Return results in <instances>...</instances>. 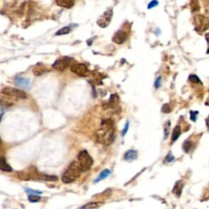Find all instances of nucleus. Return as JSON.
Here are the masks:
<instances>
[{"label":"nucleus","instance_id":"1","mask_svg":"<svg viewBox=\"0 0 209 209\" xmlns=\"http://www.w3.org/2000/svg\"><path fill=\"white\" fill-rule=\"evenodd\" d=\"M96 141L102 145L112 144L115 139V132L111 119H106L101 122V128L96 132Z\"/></svg>","mask_w":209,"mask_h":209},{"label":"nucleus","instance_id":"2","mask_svg":"<svg viewBox=\"0 0 209 209\" xmlns=\"http://www.w3.org/2000/svg\"><path fill=\"white\" fill-rule=\"evenodd\" d=\"M82 171H82L79 162L73 161L69 165L67 169L63 173L61 180L64 183H66V184L72 183L79 178Z\"/></svg>","mask_w":209,"mask_h":209},{"label":"nucleus","instance_id":"3","mask_svg":"<svg viewBox=\"0 0 209 209\" xmlns=\"http://www.w3.org/2000/svg\"><path fill=\"white\" fill-rule=\"evenodd\" d=\"M77 158L83 171H88L92 168L93 164V159L87 150H81L79 153Z\"/></svg>","mask_w":209,"mask_h":209},{"label":"nucleus","instance_id":"4","mask_svg":"<svg viewBox=\"0 0 209 209\" xmlns=\"http://www.w3.org/2000/svg\"><path fill=\"white\" fill-rule=\"evenodd\" d=\"M195 30L199 33L205 32L209 29V18L204 15H197L194 18Z\"/></svg>","mask_w":209,"mask_h":209},{"label":"nucleus","instance_id":"5","mask_svg":"<svg viewBox=\"0 0 209 209\" xmlns=\"http://www.w3.org/2000/svg\"><path fill=\"white\" fill-rule=\"evenodd\" d=\"M2 93L3 95L11 96V97H15L16 99L24 100L27 98V94L24 93V91L17 89V88H13V87H4L2 90Z\"/></svg>","mask_w":209,"mask_h":209},{"label":"nucleus","instance_id":"6","mask_svg":"<svg viewBox=\"0 0 209 209\" xmlns=\"http://www.w3.org/2000/svg\"><path fill=\"white\" fill-rule=\"evenodd\" d=\"M71 71L80 77H87L89 75L90 71L87 68V66L85 64L82 63H76L73 64L70 68Z\"/></svg>","mask_w":209,"mask_h":209},{"label":"nucleus","instance_id":"7","mask_svg":"<svg viewBox=\"0 0 209 209\" xmlns=\"http://www.w3.org/2000/svg\"><path fill=\"white\" fill-rule=\"evenodd\" d=\"M112 16H113V10L112 9H109L106 12H104L99 18H98L97 24L101 28H106L108 26L112 20Z\"/></svg>","mask_w":209,"mask_h":209},{"label":"nucleus","instance_id":"8","mask_svg":"<svg viewBox=\"0 0 209 209\" xmlns=\"http://www.w3.org/2000/svg\"><path fill=\"white\" fill-rule=\"evenodd\" d=\"M71 61H72V58L68 57H60L59 59H57L52 65V67L57 70L63 71L65 69L68 67L70 65Z\"/></svg>","mask_w":209,"mask_h":209},{"label":"nucleus","instance_id":"9","mask_svg":"<svg viewBox=\"0 0 209 209\" xmlns=\"http://www.w3.org/2000/svg\"><path fill=\"white\" fill-rule=\"evenodd\" d=\"M119 106V96L117 94H113L111 95L109 101H108V103L105 106V109H109L111 112H117L118 108Z\"/></svg>","mask_w":209,"mask_h":209},{"label":"nucleus","instance_id":"10","mask_svg":"<svg viewBox=\"0 0 209 209\" xmlns=\"http://www.w3.org/2000/svg\"><path fill=\"white\" fill-rule=\"evenodd\" d=\"M127 38H128V34L123 30H120L114 34L113 37V42L117 44H122L124 43Z\"/></svg>","mask_w":209,"mask_h":209},{"label":"nucleus","instance_id":"11","mask_svg":"<svg viewBox=\"0 0 209 209\" xmlns=\"http://www.w3.org/2000/svg\"><path fill=\"white\" fill-rule=\"evenodd\" d=\"M15 84L17 87H21L24 89H29L30 87V80L25 78H22V77L17 76L15 79Z\"/></svg>","mask_w":209,"mask_h":209},{"label":"nucleus","instance_id":"12","mask_svg":"<svg viewBox=\"0 0 209 209\" xmlns=\"http://www.w3.org/2000/svg\"><path fill=\"white\" fill-rule=\"evenodd\" d=\"M138 156L137 151L135 149H129L124 155V159L128 162H132V161L136 160Z\"/></svg>","mask_w":209,"mask_h":209},{"label":"nucleus","instance_id":"13","mask_svg":"<svg viewBox=\"0 0 209 209\" xmlns=\"http://www.w3.org/2000/svg\"><path fill=\"white\" fill-rule=\"evenodd\" d=\"M58 6L64 8H70L74 4V0H56Z\"/></svg>","mask_w":209,"mask_h":209},{"label":"nucleus","instance_id":"14","mask_svg":"<svg viewBox=\"0 0 209 209\" xmlns=\"http://www.w3.org/2000/svg\"><path fill=\"white\" fill-rule=\"evenodd\" d=\"M183 187H184V181H178L175 184V185H174L172 192H173V194H175L176 195L180 197L181 194Z\"/></svg>","mask_w":209,"mask_h":209},{"label":"nucleus","instance_id":"15","mask_svg":"<svg viewBox=\"0 0 209 209\" xmlns=\"http://www.w3.org/2000/svg\"><path fill=\"white\" fill-rule=\"evenodd\" d=\"M0 169L3 171H8V172L12 171V168H11V166L7 163V160L4 157H2L0 159Z\"/></svg>","mask_w":209,"mask_h":209},{"label":"nucleus","instance_id":"16","mask_svg":"<svg viewBox=\"0 0 209 209\" xmlns=\"http://www.w3.org/2000/svg\"><path fill=\"white\" fill-rule=\"evenodd\" d=\"M110 173H111V171H110L109 169H105V170H103V171H101V173L99 174V176L94 180V183H97V182H100L101 181H102V180L106 179V178H107V177L110 175Z\"/></svg>","mask_w":209,"mask_h":209},{"label":"nucleus","instance_id":"17","mask_svg":"<svg viewBox=\"0 0 209 209\" xmlns=\"http://www.w3.org/2000/svg\"><path fill=\"white\" fill-rule=\"evenodd\" d=\"M47 70V68L44 66V65H37L34 66V68L33 69V72H34V73L35 74V75H37V76H38V75H41V74H43V73H44Z\"/></svg>","mask_w":209,"mask_h":209},{"label":"nucleus","instance_id":"18","mask_svg":"<svg viewBox=\"0 0 209 209\" xmlns=\"http://www.w3.org/2000/svg\"><path fill=\"white\" fill-rule=\"evenodd\" d=\"M181 134V128L179 125L176 126L172 131V135H171V141H176L177 139L179 138V136Z\"/></svg>","mask_w":209,"mask_h":209},{"label":"nucleus","instance_id":"19","mask_svg":"<svg viewBox=\"0 0 209 209\" xmlns=\"http://www.w3.org/2000/svg\"><path fill=\"white\" fill-rule=\"evenodd\" d=\"M71 28L70 26H65V27L61 28L56 33V35H65V34H68L69 33H70Z\"/></svg>","mask_w":209,"mask_h":209},{"label":"nucleus","instance_id":"20","mask_svg":"<svg viewBox=\"0 0 209 209\" xmlns=\"http://www.w3.org/2000/svg\"><path fill=\"white\" fill-rule=\"evenodd\" d=\"M190 7H191V10H192V11H199L200 7H199L198 0H191V2H190Z\"/></svg>","mask_w":209,"mask_h":209},{"label":"nucleus","instance_id":"21","mask_svg":"<svg viewBox=\"0 0 209 209\" xmlns=\"http://www.w3.org/2000/svg\"><path fill=\"white\" fill-rule=\"evenodd\" d=\"M39 195H40V194H29V196H28V199H29V201L31 202V203H36V202L40 200L41 197Z\"/></svg>","mask_w":209,"mask_h":209},{"label":"nucleus","instance_id":"22","mask_svg":"<svg viewBox=\"0 0 209 209\" xmlns=\"http://www.w3.org/2000/svg\"><path fill=\"white\" fill-rule=\"evenodd\" d=\"M170 127H171V122H170V121H167L165 125H164V138L165 139L168 137Z\"/></svg>","mask_w":209,"mask_h":209},{"label":"nucleus","instance_id":"23","mask_svg":"<svg viewBox=\"0 0 209 209\" xmlns=\"http://www.w3.org/2000/svg\"><path fill=\"white\" fill-rule=\"evenodd\" d=\"M192 145H193V144H192L191 141H185L184 142V144H183V149L185 150V152L188 153L191 149V148H192Z\"/></svg>","mask_w":209,"mask_h":209},{"label":"nucleus","instance_id":"24","mask_svg":"<svg viewBox=\"0 0 209 209\" xmlns=\"http://www.w3.org/2000/svg\"><path fill=\"white\" fill-rule=\"evenodd\" d=\"M100 206H101V204H97V203H88L87 204L82 206L81 208H96V207H98Z\"/></svg>","mask_w":209,"mask_h":209},{"label":"nucleus","instance_id":"25","mask_svg":"<svg viewBox=\"0 0 209 209\" xmlns=\"http://www.w3.org/2000/svg\"><path fill=\"white\" fill-rule=\"evenodd\" d=\"M189 80H190L191 83H201V81L200 79H198V77L195 74H191L190 77H189Z\"/></svg>","mask_w":209,"mask_h":209},{"label":"nucleus","instance_id":"26","mask_svg":"<svg viewBox=\"0 0 209 209\" xmlns=\"http://www.w3.org/2000/svg\"><path fill=\"white\" fill-rule=\"evenodd\" d=\"M40 179L44 180V181H57V177L56 176H48V175H42L40 177Z\"/></svg>","mask_w":209,"mask_h":209},{"label":"nucleus","instance_id":"27","mask_svg":"<svg viewBox=\"0 0 209 209\" xmlns=\"http://www.w3.org/2000/svg\"><path fill=\"white\" fill-rule=\"evenodd\" d=\"M24 190H25V192H26L27 194H43V192H42V191H38V190H31V189H29V188H25V189H24Z\"/></svg>","mask_w":209,"mask_h":209},{"label":"nucleus","instance_id":"28","mask_svg":"<svg viewBox=\"0 0 209 209\" xmlns=\"http://www.w3.org/2000/svg\"><path fill=\"white\" fill-rule=\"evenodd\" d=\"M174 160V156L172 155H171V153H168V155L166 156V158L165 160H164V162L165 163H171V161Z\"/></svg>","mask_w":209,"mask_h":209},{"label":"nucleus","instance_id":"29","mask_svg":"<svg viewBox=\"0 0 209 209\" xmlns=\"http://www.w3.org/2000/svg\"><path fill=\"white\" fill-rule=\"evenodd\" d=\"M162 112H163V113H170L171 112V108H170L168 104L163 105V106L162 107Z\"/></svg>","mask_w":209,"mask_h":209},{"label":"nucleus","instance_id":"30","mask_svg":"<svg viewBox=\"0 0 209 209\" xmlns=\"http://www.w3.org/2000/svg\"><path fill=\"white\" fill-rule=\"evenodd\" d=\"M198 114V111H190V119L192 121L195 122L196 119H197V115Z\"/></svg>","mask_w":209,"mask_h":209},{"label":"nucleus","instance_id":"31","mask_svg":"<svg viewBox=\"0 0 209 209\" xmlns=\"http://www.w3.org/2000/svg\"><path fill=\"white\" fill-rule=\"evenodd\" d=\"M158 4V2L157 0H153V1H151V2L149 3V5H148V9L155 8Z\"/></svg>","mask_w":209,"mask_h":209},{"label":"nucleus","instance_id":"32","mask_svg":"<svg viewBox=\"0 0 209 209\" xmlns=\"http://www.w3.org/2000/svg\"><path fill=\"white\" fill-rule=\"evenodd\" d=\"M204 9H205V12L209 13V0H204Z\"/></svg>","mask_w":209,"mask_h":209},{"label":"nucleus","instance_id":"33","mask_svg":"<svg viewBox=\"0 0 209 209\" xmlns=\"http://www.w3.org/2000/svg\"><path fill=\"white\" fill-rule=\"evenodd\" d=\"M128 128H129V122H126V124H125V128H123V130H122V136H124L125 135H126V133L128 132Z\"/></svg>","mask_w":209,"mask_h":209},{"label":"nucleus","instance_id":"34","mask_svg":"<svg viewBox=\"0 0 209 209\" xmlns=\"http://www.w3.org/2000/svg\"><path fill=\"white\" fill-rule=\"evenodd\" d=\"M161 81H162V79L161 77H158V79L155 80V88H158V87L161 86Z\"/></svg>","mask_w":209,"mask_h":209},{"label":"nucleus","instance_id":"35","mask_svg":"<svg viewBox=\"0 0 209 209\" xmlns=\"http://www.w3.org/2000/svg\"><path fill=\"white\" fill-rule=\"evenodd\" d=\"M206 40L207 42V44H208V50H207V52L209 53V34H206Z\"/></svg>","mask_w":209,"mask_h":209},{"label":"nucleus","instance_id":"36","mask_svg":"<svg viewBox=\"0 0 209 209\" xmlns=\"http://www.w3.org/2000/svg\"><path fill=\"white\" fill-rule=\"evenodd\" d=\"M206 125H207V129H208V131H209V115H208V117L206 119Z\"/></svg>","mask_w":209,"mask_h":209},{"label":"nucleus","instance_id":"37","mask_svg":"<svg viewBox=\"0 0 209 209\" xmlns=\"http://www.w3.org/2000/svg\"><path fill=\"white\" fill-rule=\"evenodd\" d=\"M207 104H209V101H208V102H207Z\"/></svg>","mask_w":209,"mask_h":209}]
</instances>
